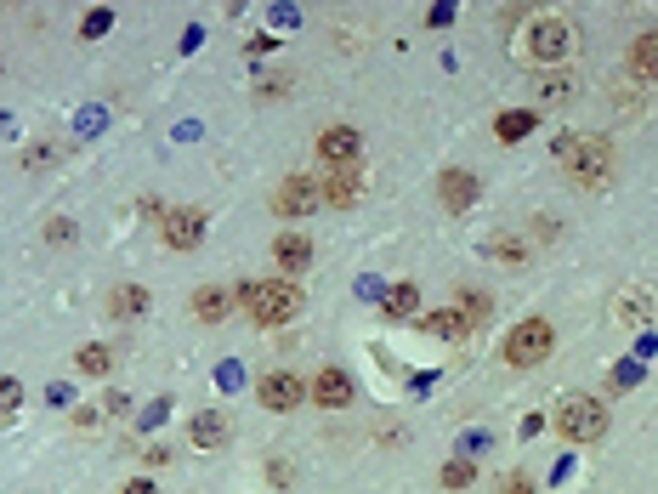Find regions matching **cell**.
<instances>
[{
    "label": "cell",
    "mask_w": 658,
    "mask_h": 494,
    "mask_svg": "<svg viewBox=\"0 0 658 494\" xmlns=\"http://www.w3.org/2000/svg\"><path fill=\"white\" fill-rule=\"evenodd\" d=\"M494 256H500V262H511V267H522V262H528L522 239H511V233H494Z\"/></svg>",
    "instance_id": "obj_25"
},
{
    "label": "cell",
    "mask_w": 658,
    "mask_h": 494,
    "mask_svg": "<svg viewBox=\"0 0 658 494\" xmlns=\"http://www.w3.org/2000/svg\"><path fill=\"white\" fill-rule=\"evenodd\" d=\"M120 494H159V489H154V483H148V477H131V483H125Z\"/></svg>",
    "instance_id": "obj_32"
},
{
    "label": "cell",
    "mask_w": 658,
    "mask_h": 494,
    "mask_svg": "<svg viewBox=\"0 0 658 494\" xmlns=\"http://www.w3.org/2000/svg\"><path fill=\"white\" fill-rule=\"evenodd\" d=\"M613 313H619L624 324H641V318H653V296H647V290H624Z\"/></svg>",
    "instance_id": "obj_21"
},
{
    "label": "cell",
    "mask_w": 658,
    "mask_h": 494,
    "mask_svg": "<svg viewBox=\"0 0 658 494\" xmlns=\"http://www.w3.org/2000/svg\"><path fill=\"white\" fill-rule=\"evenodd\" d=\"M108 313L114 318H142L148 313V290H142V284H120V290L108 296Z\"/></svg>",
    "instance_id": "obj_17"
},
{
    "label": "cell",
    "mask_w": 658,
    "mask_h": 494,
    "mask_svg": "<svg viewBox=\"0 0 658 494\" xmlns=\"http://www.w3.org/2000/svg\"><path fill=\"white\" fill-rule=\"evenodd\" d=\"M23 165H29V171H40V165H52V142H35V148L23 154Z\"/></svg>",
    "instance_id": "obj_29"
},
{
    "label": "cell",
    "mask_w": 658,
    "mask_h": 494,
    "mask_svg": "<svg viewBox=\"0 0 658 494\" xmlns=\"http://www.w3.org/2000/svg\"><path fill=\"white\" fill-rule=\"evenodd\" d=\"M23 409V387L12 381V375H0V421H12Z\"/></svg>",
    "instance_id": "obj_23"
},
{
    "label": "cell",
    "mask_w": 658,
    "mask_h": 494,
    "mask_svg": "<svg viewBox=\"0 0 658 494\" xmlns=\"http://www.w3.org/2000/svg\"><path fill=\"white\" fill-rule=\"evenodd\" d=\"M233 307H239V290H227V284H205V290H193V318H199V324H222Z\"/></svg>",
    "instance_id": "obj_12"
},
{
    "label": "cell",
    "mask_w": 658,
    "mask_h": 494,
    "mask_svg": "<svg viewBox=\"0 0 658 494\" xmlns=\"http://www.w3.org/2000/svg\"><path fill=\"white\" fill-rule=\"evenodd\" d=\"M562 171H568V182L585 188V194L607 188V182H613V148H607V137H568L562 142Z\"/></svg>",
    "instance_id": "obj_1"
},
{
    "label": "cell",
    "mask_w": 658,
    "mask_h": 494,
    "mask_svg": "<svg viewBox=\"0 0 658 494\" xmlns=\"http://www.w3.org/2000/svg\"><path fill=\"white\" fill-rule=\"evenodd\" d=\"M420 336L460 341V336H471V318L460 313V307H437V313H420Z\"/></svg>",
    "instance_id": "obj_13"
},
{
    "label": "cell",
    "mask_w": 658,
    "mask_h": 494,
    "mask_svg": "<svg viewBox=\"0 0 658 494\" xmlns=\"http://www.w3.org/2000/svg\"><path fill=\"white\" fill-rule=\"evenodd\" d=\"M477 194H483V182L471 177V171H443V177H437V199H443L449 216H466L471 205H477Z\"/></svg>",
    "instance_id": "obj_10"
},
{
    "label": "cell",
    "mask_w": 658,
    "mask_h": 494,
    "mask_svg": "<svg viewBox=\"0 0 658 494\" xmlns=\"http://www.w3.org/2000/svg\"><path fill=\"white\" fill-rule=\"evenodd\" d=\"M108 29V12H86V35H103Z\"/></svg>",
    "instance_id": "obj_31"
},
{
    "label": "cell",
    "mask_w": 658,
    "mask_h": 494,
    "mask_svg": "<svg viewBox=\"0 0 658 494\" xmlns=\"http://www.w3.org/2000/svg\"><path fill=\"white\" fill-rule=\"evenodd\" d=\"M273 262H278V273H301V267L312 262V239H301V233H278L273 239Z\"/></svg>",
    "instance_id": "obj_16"
},
{
    "label": "cell",
    "mask_w": 658,
    "mask_h": 494,
    "mask_svg": "<svg viewBox=\"0 0 658 494\" xmlns=\"http://www.w3.org/2000/svg\"><path fill=\"white\" fill-rule=\"evenodd\" d=\"M556 432L568 443H596L607 432V409L596 398H562L556 404Z\"/></svg>",
    "instance_id": "obj_4"
},
{
    "label": "cell",
    "mask_w": 658,
    "mask_h": 494,
    "mask_svg": "<svg viewBox=\"0 0 658 494\" xmlns=\"http://www.w3.org/2000/svg\"><path fill=\"white\" fill-rule=\"evenodd\" d=\"M324 205V194H318V182L312 177H284L278 182V194H273V211L278 216H307Z\"/></svg>",
    "instance_id": "obj_9"
},
{
    "label": "cell",
    "mask_w": 658,
    "mask_h": 494,
    "mask_svg": "<svg viewBox=\"0 0 658 494\" xmlns=\"http://www.w3.org/2000/svg\"><path fill=\"white\" fill-rule=\"evenodd\" d=\"M568 46H573L568 18H539L534 35H528V57L545 63V69H562V63H568Z\"/></svg>",
    "instance_id": "obj_6"
},
{
    "label": "cell",
    "mask_w": 658,
    "mask_h": 494,
    "mask_svg": "<svg viewBox=\"0 0 658 494\" xmlns=\"http://www.w3.org/2000/svg\"><path fill=\"white\" fill-rule=\"evenodd\" d=\"M159 239H165L171 250H193L199 239H205V211H193V205H165Z\"/></svg>",
    "instance_id": "obj_8"
},
{
    "label": "cell",
    "mask_w": 658,
    "mask_h": 494,
    "mask_svg": "<svg viewBox=\"0 0 658 494\" xmlns=\"http://www.w3.org/2000/svg\"><path fill=\"white\" fill-rule=\"evenodd\" d=\"M74 364H80V370H86V375H97V381H103V375L114 370V353H108V347H97V341H91V347H80V353H74Z\"/></svg>",
    "instance_id": "obj_22"
},
{
    "label": "cell",
    "mask_w": 658,
    "mask_h": 494,
    "mask_svg": "<svg viewBox=\"0 0 658 494\" xmlns=\"http://www.w3.org/2000/svg\"><path fill=\"white\" fill-rule=\"evenodd\" d=\"M471 477H477L471 460H449V466H443V489H471Z\"/></svg>",
    "instance_id": "obj_24"
},
{
    "label": "cell",
    "mask_w": 658,
    "mask_h": 494,
    "mask_svg": "<svg viewBox=\"0 0 658 494\" xmlns=\"http://www.w3.org/2000/svg\"><path fill=\"white\" fill-rule=\"evenodd\" d=\"M386 318H420V290L415 284H392V290H386Z\"/></svg>",
    "instance_id": "obj_19"
},
{
    "label": "cell",
    "mask_w": 658,
    "mask_h": 494,
    "mask_svg": "<svg viewBox=\"0 0 658 494\" xmlns=\"http://www.w3.org/2000/svg\"><path fill=\"white\" fill-rule=\"evenodd\" d=\"M539 97H545V103H568L573 97V74L568 69H545L539 74Z\"/></svg>",
    "instance_id": "obj_20"
},
{
    "label": "cell",
    "mask_w": 658,
    "mask_h": 494,
    "mask_svg": "<svg viewBox=\"0 0 658 494\" xmlns=\"http://www.w3.org/2000/svg\"><path fill=\"white\" fill-rule=\"evenodd\" d=\"M307 398L318 409H347L352 404V375L347 370H318L307 381Z\"/></svg>",
    "instance_id": "obj_11"
},
{
    "label": "cell",
    "mask_w": 658,
    "mask_h": 494,
    "mask_svg": "<svg viewBox=\"0 0 658 494\" xmlns=\"http://www.w3.org/2000/svg\"><path fill=\"white\" fill-rule=\"evenodd\" d=\"M318 159H324L329 171H358L364 137H358L352 125H324V131H318Z\"/></svg>",
    "instance_id": "obj_5"
},
{
    "label": "cell",
    "mask_w": 658,
    "mask_h": 494,
    "mask_svg": "<svg viewBox=\"0 0 658 494\" xmlns=\"http://www.w3.org/2000/svg\"><path fill=\"white\" fill-rule=\"evenodd\" d=\"M318 194H324L329 205H341V211H352V205L364 199V177H358V171H329V177L318 182Z\"/></svg>",
    "instance_id": "obj_14"
},
{
    "label": "cell",
    "mask_w": 658,
    "mask_h": 494,
    "mask_svg": "<svg viewBox=\"0 0 658 494\" xmlns=\"http://www.w3.org/2000/svg\"><path fill=\"white\" fill-rule=\"evenodd\" d=\"M239 307L256 324H267V330H278V324H290L295 313H301V290H295L290 279H261V284H239Z\"/></svg>",
    "instance_id": "obj_2"
},
{
    "label": "cell",
    "mask_w": 658,
    "mask_h": 494,
    "mask_svg": "<svg viewBox=\"0 0 658 494\" xmlns=\"http://www.w3.org/2000/svg\"><path fill=\"white\" fill-rule=\"evenodd\" d=\"M74 233H80V228H74L69 216H52V222H46V245L63 250V245H74Z\"/></svg>",
    "instance_id": "obj_27"
},
{
    "label": "cell",
    "mask_w": 658,
    "mask_h": 494,
    "mask_svg": "<svg viewBox=\"0 0 658 494\" xmlns=\"http://www.w3.org/2000/svg\"><path fill=\"white\" fill-rule=\"evenodd\" d=\"M284 91H290V74H267V80L256 86V97L261 103H273V97H284Z\"/></svg>",
    "instance_id": "obj_28"
},
{
    "label": "cell",
    "mask_w": 658,
    "mask_h": 494,
    "mask_svg": "<svg viewBox=\"0 0 658 494\" xmlns=\"http://www.w3.org/2000/svg\"><path fill=\"white\" fill-rule=\"evenodd\" d=\"M551 353H556L551 318H522L517 330L505 336V364H511V370H539Z\"/></svg>",
    "instance_id": "obj_3"
},
{
    "label": "cell",
    "mask_w": 658,
    "mask_h": 494,
    "mask_svg": "<svg viewBox=\"0 0 658 494\" xmlns=\"http://www.w3.org/2000/svg\"><path fill=\"white\" fill-rule=\"evenodd\" d=\"M500 494H528V477H522V472H511V477L500 483Z\"/></svg>",
    "instance_id": "obj_30"
},
{
    "label": "cell",
    "mask_w": 658,
    "mask_h": 494,
    "mask_svg": "<svg viewBox=\"0 0 658 494\" xmlns=\"http://www.w3.org/2000/svg\"><path fill=\"white\" fill-rule=\"evenodd\" d=\"M188 438H193V449H222L227 443V415L222 409H199L193 426H188Z\"/></svg>",
    "instance_id": "obj_15"
},
{
    "label": "cell",
    "mask_w": 658,
    "mask_h": 494,
    "mask_svg": "<svg viewBox=\"0 0 658 494\" xmlns=\"http://www.w3.org/2000/svg\"><path fill=\"white\" fill-rule=\"evenodd\" d=\"M494 131H500L505 142H517V137H528V131H534V114H505V120L494 125Z\"/></svg>",
    "instance_id": "obj_26"
},
{
    "label": "cell",
    "mask_w": 658,
    "mask_h": 494,
    "mask_svg": "<svg viewBox=\"0 0 658 494\" xmlns=\"http://www.w3.org/2000/svg\"><path fill=\"white\" fill-rule=\"evenodd\" d=\"M256 398H261V409H273V415H290L301 398H307V381L295 370H267L256 381Z\"/></svg>",
    "instance_id": "obj_7"
},
{
    "label": "cell",
    "mask_w": 658,
    "mask_h": 494,
    "mask_svg": "<svg viewBox=\"0 0 658 494\" xmlns=\"http://www.w3.org/2000/svg\"><path fill=\"white\" fill-rule=\"evenodd\" d=\"M630 69H636L641 80H658V29H647V35L630 46Z\"/></svg>",
    "instance_id": "obj_18"
}]
</instances>
